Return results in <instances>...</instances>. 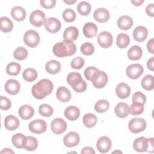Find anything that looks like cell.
I'll return each instance as SVG.
<instances>
[{
	"mask_svg": "<svg viewBox=\"0 0 154 154\" xmlns=\"http://www.w3.org/2000/svg\"><path fill=\"white\" fill-rule=\"evenodd\" d=\"M63 18L66 22H72L76 19V13L75 11L70 8H67L64 10L63 14Z\"/></svg>",
	"mask_w": 154,
	"mask_h": 154,
	"instance_id": "ee69618b",
	"label": "cell"
},
{
	"mask_svg": "<svg viewBox=\"0 0 154 154\" xmlns=\"http://www.w3.org/2000/svg\"><path fill=\"white\" fill-rule=\"evenodd\" d=\"M28 128L31 132L40 134L44 133L46 131L47 124L43 120L36 119L29 123Z\"/></svg>",
	"mask_w": 154,
	"mask_h": 154,
	"instance_id": "9c48e42d",
	"label": "cell"
},
{
	"mask_svg": "<svg viewBox=\"0 0 154 154\" xmlns=\"http://www.w3.org/2000/svg\"><path fill=\"white\" fill-rule=\"evenodd\" d=\"M98 29L96 25L93 22L86 23L82 28L83 34L87 38H93L97 34Z\"/></svg>",
	"mask_w": 154,
	"mask_h": 154,
	"instance_id": "44dd1931",
	"label": "cell"
},
{
	"mask_svg": "<svg viewBox=\"0 0 154 154\" xmlns=\"http://www.w3.org/2000/svg\"><path fill=\"white\" fill-rule=\"evenodd\" d=\"M97 69L95 67L93 66H90L88 67L85 69V70H84V76L85 78L88 80V81H91V77L93 75V73H94V72L97 70Z\"/></svg>",
	"mask_w": 154,
	"mask_h": 154,
	"instance_id": "681fc988",
	"label": "cell"
},
{
	"mask_svg": "<svg viewBox=\"0 0 154 154\" xmlns=\"http://www.w3.org/2000/svg\"><path fill=\"white\" fill-rule=\"evenodd\" d=\"M76 51V47L75 44L73 42L65 40L56 43L52 48L54 54L60 58L71 56L75 54Z\"/></svg>",
	"mask_w": 154,
	"mask_h": 154,
	"instance_id": "7a4b0ae2",
	"label": "cell"
},
{
	"mask_svg": "<svg viewBox=\"0 0 154 154\" xmlns=\"http://www.w3.org/2000/svg\"><path fill=\"white\" fill-rule=\"evenodd\" d=\"M26 11L20 6H16L11 10L12 17L16 21H22L26 17Z\"/></svg>",
	"mask_w": 154,
	"mask_h": 154,
	"instance_id": "83f0119b",
	"label": "cell"
},
{
	"mask_svg": "<svg viewBox=\"0 0 154 154\" xmlns=\"http://www.w3.org/2000/svg\"><path fill=\"white\" fill-rule=\"evenodd\" d=\"M67 82L76 92H84L87 89V83L83 80L79 73L75 72L70 73L67 77Z\"/></svg>",
	"mask_w": 154,
	"mask_h": 154,
	"instance_id": "3957f363",
	"label": "cell"
},
{
	"mask_svg": "<svg viewBox=\"0 0 154 154\" xmlns=\"http://www.w3.org/2000/svg\"><path fill=\"white\" fill-rule=\"evenodd\" d=\"M57 99L62 102H69L71 99V93L70 91L65 87H59L56 91Z\"/></svg>",
	"mask_w": 154,
	"mask_h": 154,
	"instance_id": "4316f807",
	"label": "cell"
},
{
	"mask_svg": "<svg viewBox=\"0 0 154 154\" xmlns=\"http://www.w3.org/2000/svg\"><path fill=\"white\" fill-rule=\"evenodd\" d=\"M84 60L81 57H77L73 58L71 61V67L74 69H80L84 65Z\"/></svg>",
	"mask_w": 154,
	"mask_h": 154,
	"instance_id": "7dc6e473",
	"label": "cell"
},
{
	"mask_svg": "<svg viewBox=\"0 0 154 154\" xmlns=\"http://www.w3.org/2000/svg\"><path fill=\"white\" fill-rule=\"evenodd\" d=\"M130 43V38L129 35L125 33H120L117 35L116 40V45L120 49L126 48Z\"/></svg>",
	"mask_w": 154,
	"mask_h": 154,
	"instance_id": "d6a6232c",
	"label": "cell"
},
{
	"mask_svg": "<svg viewBox=\"0 0 154 154\" xmlns=\"http://www.w3.org/2000/svg\"><path fill=\"white\" fill-rule=\"evenodd\" d=\"M40 5L45 8L51 9L53 8L56 4L55 0H41L40 1Z\"/></svg>",
	"mask_w": 154,
	"mask_h": 154,
	"instance_id": "f907efd6",
	"label": "cell"
},
{
	"mask_svg": "<svg viewBox=\"0 0 154 154\" xmlns=\"http://www.w3.org/2000/svg\"><path fill=\"white\" fill-rule=\"evenodd\" d=\"M79 35V31L75 26H69L63 32V38L65 40L75 41Z\"/></svg>",
	"mask_w": 154,
	"mask_h": 154,
	"instance_id": "d4e9b609",
	"label": "cell"
},
{
	"mask_svg": "<svg viewBox=\"0 0 154 154\" xmlns=\"http://www.w3.org/2000/svg\"><path fill=\"white\" fill-rule=\"evenodd\" d=\"M81 153H91V154H94L95 151L93 149V147H89V146H86L84 147L81 151Z\"/></svg>",
	"mask_w": 154,
	"mask_h": 154,
	"instance_id": "db71d44e",
	"label": "cell"
},
{
	"mask_svg": "<svg viewBox=\"0 0 154 154\" xmlns=\"http://www.w3.org/2000/svg\"><path fill=\"white\" fill-rule=\"evenodd\" d=\"M122 153V152H121L120 150H116V151H114V152H112V153Z\"/></svg>",
	"mask_w": 154,
	"mask_h": 154,
	"instance_id": "91938a15",
	"label": "cell"
},
{
	"mask_svg": "<svg viewBox=\"0 0 154 154\" xmlns=\"http://www.w3.org/2000/svg\"><path fill=\"white\" fill-rule=\"evenodd\" d=\"M153 64H154V57H152L150 58H149L147 62V67L151 71L154 70Z\"/></svg>",
	"mask_w": 154,
	"mask_h": 154,
	"instance_id": "11a10c76",
	"label": "cell"
},
{
	"mask_svg": "<svg viewBox=\"0 0 154 154\" xmlns=\"http://www.w3.org/2000/svg\"><path fill=\"white\" fill-rule=\"evenodd\" d=\"M80 141V137L78 133L71 131L67 134L63 138L64 144L68 147H72L76 146Z\"/></svg>",
	"mask_w": 154,
	"mask_h": 154,
	"instance_id": "5bb4252c",
	"label": "cell"
},
{
	"mask_svg": "<svg viewBox=\"0 0 154 154\" xmlns=\"http://www.w3.org/2000/svg\"><path fill=\"white\" fill-rule=\"evenodd\" d=\"M91 10L90 4L87 1H81L77 5V10L82 16L88 15Z\"/></svg>",
	"mask_w": 154,
	"mask_h": 154,
	"instance_id": "f35d334b",
	"label": "cell"
},
{
	"mask_svg": "<svg viewBox=\"0 0 154 154\" xmlns=\"http://www.w3.org/2000/svg\"><path fill=\"white\" fill-rule=\"evenodd\" d=\"M1 30L5 33L10 32L13 28V22L7 17L2 16L0 19Z\"/></svg>",
	"mask_w": 154,
	"mask_h": 154,
	"instance_id": "1f68e13d",
	"label": "cell"
},
{
	"mask_svg": "<svg viewBox=\"0 0 154 154\" xmlns=\"http://www.w3.org/2000/svg\"><path fill=\"white\" fill-rule=\"evenodd\" d=\"M64 116L68 120L75 121L77 120L80 116L79 109L75 106H69L66 108L64 112Z\"/></svg>",
	"mask_w": 154,
	"mask_h": 154,
	"instance_id": "cb8c5ba5",
	"label": "cell"
},
{
	"mask_svg": "<svg viewBox=\"0 0 154 154\" xmlns=\"http://www.w3.org/2000/svg\"><path fill=\"white\" fill-rule=\"evenodd\" d=\"M146 122L144 119L134 117L129 122L128 128L131 132L137 134L144 131L146 128Z\"/></svg>",
	"mask_w": 154,
	"mask_h": 154,
	"instance_id": "8992f818",
	"label": "cell"
},
{
	"mask_svg": "<svg viewBox=\"0 0 154 154\" xmlns=\"http://www.w3.org/2000/svg\"><path fill=\"white\" fill-rule=\"evenodd\" d=\"M46 20L45 13L39 10H35L31 12L29 16L30 23L37 27L42 26L45 25Z\"/></svg>",
	"mask_w": 154,
	"mask_h": 154,
	"instance_id": "ba28073f",
	"label": "cell"
},
{
	"mask_svg": "<svg viewBox=\"0 0 154 154\" xmlns=\"http://www.w3.org/2000/svg\"><path fill=\"white\" fill-rule=\"evenodd\" d=\"M112 35L108 31H102L100 32L97 38V42L99 45L105 49L109 48L112 43Z\"/></svg>",
	"mask_w": 154,
	"mask_h": 154,
	"instance_id": "8fae6325",
	"label": "cell"
},
{
	"mask_svg": "<svg viewBox=\"0 0 154 154\" xmlns=\"http://www.w3.org/2000/svg\"><path fill=\"white\" fill-rule=\"evenodd\" d=\"M133 37L138 42H144L147 37V29L143 26H138L133 31Z\"/></svg>",
	"mask_w": 154,
	"mask_h": 154,
	"instance_id": "e0dca14e",
	"label": "cell"
},
{
	"mask_svg": "<svg viewBox=\"0 0 154 154\" xmlns=\"http://www.w3.org/2000/svg\"><path fill=\"white\" fill-rule=\"evenodd\" d=\"M153 44H154V42H153V38H152L150 40H149L147 43V50L149 51L150 53H151L152 54H154L153 52Z\"/></svg>",
	"mask_w": 154,
	"mask_h": 154,
	"instance_id": "f5cc1de1",
	"label": "cell"
},
{
	"mask_svg": "<svg viewBox=\"0 0 154 154\" xmlns=\"http://www.w3.org/2000/svg\"><path fill=\"white\" fill-rule=\"evenodd\" d=\"M45 69L47 72L50 74H57L61 70V64L57 60H52L46 63Z\"/></svg>",
	"mask_w": 154,
	"mask_h": 154,
	"instance_id": "f546056e",
	"label": "cell"
},
{
	"mask_svg": "<svg viewBox=\"0 0 154 154\" xmlns=\"http://www.w3.org/2000/svg\"><path fill=\"white\" fill-rule=\"evenodd\" d=\"M109 108V103L105 99H100L97 101L94 105V109L99 113L106 112Z\"/></svg>",
	"mask_w": 154,
	"mask_h": 154,
	"instance_id": "ab89813d",
	"label": "cell"
},
{
	"mask_svg": "<svg viewBox=\"0 0 154 154\" xmlns=\"http://www.w3.org/2000/svg\"><path fill=\"white\" fill-rule=\"evenodd\" d=\"M97 121V117L92 113H87L82 118V122L84 125H85V126L88 128L94 127L96 125Z\"/></svg>",
	"mask_w": 154,
	"mask_h": 154,
	"instance_id": "836d02e7",
	"label": "cell"
},
{
	"mask_svg": "<svg viewBox=\"0 0 154 154\" xmlns=\"http://www.w3.org/2000/svg\"><path fill=\"white\" fill-rule=\"evenodd\" d=\"M21 70L20 65L16 62H11L6 66V72L10 76L17 75Z\"/></svg>",
	"mask_w": 154,
	"mask_h": 154,
	"instance_id": "e575fe53",
	"label": "cell"
},
{
	"mask_svg": "<svg viewBox=\"0 0 154 154\" xmlns=\"http://www.w3.org/2000/svg\"><path fill=\"white\" fill-rule=\"evenodd\" d=\"M108 79L107 74L105 72L101 71L97 69L93 73L90 81L94 87L102 88L106 85Z\"/></svg>",
	"mask_w": 154,
	"mask_h": 154,
	"instance_id": "5b68a950",
	"label": "cell"
},
{
	"mask_svg": "<svg viewBox=\"0 0 154 154\" xmlns=\"http://www.w3.org/2000/svg\"><path fill=\"white\" fill-rule=\"evenodd\" d=\"M154 4H150L147 5L146 7V13H147V15L151 17H153L154 16Z\"/></svg>",
	"mask_w": 154,
	"mask_h": 154,
	"instance_id": "816d5d0a",
	"label": "cell"
},
{
	"mask_svg": "<svg viewBox=\"0 0 154 154\" xmlns=\"http://www.w3.org/2000/svg\"><path fill=\"white\" fill-rule=\"evenodd\" d=\"M142 87L147 91L153 90L154 87L153 76L151 75H146L141 79Z\"/></svg>",
	"mask_w": 154,
	"mask_h": 154,
	"instance_id": "d590c367",
	"label": "cell"
},
{
	"mask_svg": "<svg viewBox=\"0 0 154 154\" xmlns=\"http://www.w3.org/2000/svg\"><path fill=\"white\" fill-rule=\"evenodd\" d=\"M19 126V120L18 119L13 116H7L4 119V126L9 131H14Z\"/></svg>",
	"mask_w": 154,
	"mask_h": 154,
	"instance_id": "484cf974",
	"label": "cell"
},
{
	"mask_svg": "<svg viewBox=\"0 0 154 154\" xmlns=\"http://www.w3.org/2000/svg\"><path fill=\"white\" fill-rule=\"evenodd\" d=\"M67 126L66 122L61 118H55L51 123V131L55 134H61L64 132Z\"/></svg>",
	"mask_w": 154,
	"mask_h": 154,
	"instance_id": "7c38bea8",
	"label": "cell"
},
{
	"mask_svg": "<svg viewBox=\"0 0 154 154\" xmlns=\"http://www.w3.org/2000/svg\"><path fill=\"white\" fill-rule=\"evenodd\" d=\"M114 112L116 116L120 118H125L129 114V106L125 102L118 103L115 108Z\"/></svg>",
	"mask_w": 154,
	"mask_h": 154,
	"instance_id": "7402d4cb",
	"label": "cell"
},
{
	"mask_svg": "<svg viewBox=\"0 0 154 154\" xmlns=\"http://www.w3.org/2000/svg\"><path fill=\"white\" fill-rule=\"evenodd\" d=\"M111 141L109 137L103 136L100 137L96 143V147L100 153H107L111 148Z\"/></svg>",
	"mask_w": 154,
	"mask_h": 154,
	"instance_id": "9a60e30c",
	"label": "cell"
},
{
	"mask_svg": "<svg viewBox=\"0 0 154 154\" xmlns=\"http://www.w3.org/2000/svg\"><path fill=\"white\" fill-rule=\"evenodd\" d=\"M144 111V105L132 102L129 107V113L133 116H137L142 114Z\"/></svg>",
	"mask_w": 154,
	"mask_h": 154,
	"instance_id": "7bdbcfd3",
	"label": "cell"
},
{
	"mask_svg": "<svg viewBox=\"0 0 154 154\" xmlns=\"http://www.w3.org/2000/svg\"><path fill=\"white\" fill-rule=\"evenodd\" d=\"M23 42L26 46L35 48L40 42V35L35 30L29 29L23 35Z\"/></svg>",
	"mask_w": 154,
	"mask_h": 154,
	"instance_id": "52a82bcc",
	"label": "cell"
},
{
	"mask_svg": "<svg viewBox=\"0 0 154 154\" xmlns=\"http://www.w3.org/2000/svg\"><path fill=\"white\" fill-rule=\"evenodd\" d=\"M18 114L21 119L23 120H28L34 116V109L29 105H23L19 109Z\"/></svg>",
	"mask_w": 154,
	"mask_h": 154,
	"instance_id": "603a6c76",
	"label": "cell"
},
{
	"mask_svg": "<svg viewBox=\"0 0 154 154\" xmlns=\"http://www.w3.org/2000/svg\"><path fill=\"white\" fill-rule=\"evenodd\" d=\"M66 4H69V5H71V4H74L75 2H76V0H64L63 1Z\"/></svg>",
	"mask_w": 154,
	"mask_h": 154,
	"instance_id": "680465c9",
	"label": "cell"
},
{
	"mask_svg": "<svg viewBox=\"0 0 154 154\" xmlns=\"http://www.w3.org/2000/svg\"><path fill=\"white\" fill-rule=\"evenodd\" d=\"M93 17L98 22L104 23L109 20L110 14L106 8H99L94 11L93 13Z\"/></svg>",
	"mask_w": 154,
	"mask_h": 154,
	"instance_id": "ac0fdd59",
	"label": "cell"
},
{
	"mask_svg": "<svg viewBox=\"0 0 154 154\" xmlns=\"http://www.w3.org/2000/svg\"><path fill=\"white\" fill-rule=\"evenodd\" d=\"M131 2L135 6H140L144 2V0H132Z\"/></svg>",
	"mask_w": 154,
	"mask_h": 154,
	"instance_id": "9f6ffc18",
	"label": "cell"
},
{
	"mask_svg": "<svg viewBox=\"0 0 154 154\" xmlns=\"http://www.w3.org/2000/svg\"><path fill=\"white\" fill-rule=\"evenodd\" d=\"M11 102L10 100L3 96H1L0 97V108L2 110H8L11 108Z\"/></svg>",
	"mask_w": 154,
	"mask_h": 154,
	"instance_id": "c3c4849f",
	"label": "cell"
},
{
	"mask_svg": "<svg viewBox=\"0 0 154 154\" xmlns=\"http://www.w3.org/2000/svg\"><path fill=\"white\" fill-rule=\"evenodd\" d=\"M38 112L40 115L44 117H50L54 112V109L51 106L47 103H43L38 107Z\"/></svg>",
	"mask_w": 154,
	"mask_h": 154,
	"instance_id": "60d3db41",
	"label": "cell"
},
{
	"mask_svg": "<svg viewBox=\"0 0 154 154\" xmlns=\"http://www.w3.org/2000/svg\"><path fill=\"white\" fill-rule=\"evenodd\" d=\"M142 55V49L138 45L132 46L128 51V57L131 60H138L141 58Z\"/></svg>",
	"mask_w": 154,
	"mask_h": 154,
	"instance_id": "f1b7e54d",
	"label": "cell"
},
{
	"mask_svg": "<svg viewBox=\"0 0 154 154\" xmlns=\"http://www.w3.org/2000/svg\"><path fill=\"white\" fill-rule=\"evenodd\" d=\"M1 153H14V152L11 149H8V148H5L3 150H1Z\"/></svg>",
	"mask_w": 154,
	"mask_h": 154,
	"instance_id": "6f0895ef",
	"label": "cell"
},
{
	"mask_svg": "<svg viewBox=\"0 0 154 154\" xmlns=\"http://www.w3.org/2000/svg\"><path fill=\"white\" fill-rule=\"evenodd\" d=\"M116 93L120 99L128 98L131 94V88L127 84L120 82L116 88Z\"/></svg>",
	"mask_w": 154,
	"mask_h": 154,
	"instance_id": "d6986e66",
	"label": "cell"
},
{
	"mask_svg": "<svg viewBox=\"0 0 154 154\" xmlns=\"http://www.w3.org/2000/svg\"><path fill=\"white\" fill-rule=\"evenodd\" d=\"M38 146V141L36 138L32 136H26L24 148L28 151L35 150Z\"/></svg>",
	"mask_w": 154,
	"mask_h": 154,
	"instance_id": "8d00e7d4",
	"label": "cell"
},
{
	"mask_svg": "<svg viewBox=\"0 0 154 154\" xmlns=\"http://www.w3.org/2000/svg\"><path fill=\"white\" fill-rule=\"evenodd\" d=\"M5 91L11 95H15L17 94L20 89V83L15 79H10L5 84Z\"/></svg>",
	"mask_w": 154,
	"mask_h": 154,
	"instance_id": "2e32d148",
	"label": "cell"
},
{
	"mask_svg": "<svg viewBox=\"0 0 154 154\" xmlns=\"http://www.w3.org/2000/svg\"><path fill=\"white\" fill-rule=\"evenodd\" d=\"M132 102L135 103H138L143 105H144L146 101V97L144 94L140 91H137L135 92L132 97Z\"/></svg>",
	"mask_w": 154,
	"mask_h": 154,
	"instance_id": "bcb514c9",
	"label": "cell"
},
{
	"mask_svg": "<svg viewBox=\"0 0 154 154\" xmlns=\"http://www.w3.org/2000/svg\"><path fill=\"white\" fill-rule=\"evenodd\" d=\"M61 27V22L55 17H49L46 19L45 23V29L51 33H56Z\"/></svg>",
	"mask_w": 154,
	"mask_h": 154,
	"instance_id": "4fadbf2b",
	"label": "cell"
},
{
	"mask_svg": "<svg viewBox=\"0 0 154 154\" xmlns=\"http://www.w3.org/2000/svg\"><path fill=\"white\" fill-rule=\"evenodd\" d=\"M81 51L85 55H90L94 51L93 45L90 42H85L81 46Z\"/></svg>",
	"mask_w": 154,
	"mask_h": 154,
	"instance_id": "f6af8a7d",
	"label": "cell"
},
{
	"mask_svg": "<svg viewBox=\"0 0 154 154\" xmlns=\"http://www.w3.org/2000/svg\"><path fill=\"white\" fill-rule=\"evenodd\" d=\"M26 136L21 133H17L11 138L12 144L17 149H23L25 146Z\"/></svg>",
	"mask_w": 154,
	"mask_h": 154,
	"instance_id": "4dcf8cb0",
	"label": "cell"
},
{
	"mask_svg": "<svg viewBox=\"0 0 154 154\" xmlns=\"http://www.w3.org/2000/svg\"><path fill=\"white\" fill-rule=\"evenodd\" d=\"M143 71L144 69L142 65L140 64H132L126 68V74L129 78L135 79L143 74Z\"/></svg>",
	"mask_w": 154,
	"mask_h": 154,
	"instance_id": "30bf717a",
	"label": "cell"
},
{
	"mask_svg": "<svg viewBox=\"0 0 154 154\" xmlns=\"http://www.w3.org/2000/svg\"><path fill=\"white\" fill-rule=\"evenodd\" d=\"M153 140V137L148 138L144 137H138L134 141L133 148L138 152H148L153 153L154 150Z\"/></svg>",
	"mask_w": 154,
	"mask_h": 154,
	"instance_id": "277c9868",
	"label": "cell"
},
{
	"mask_svg": "<svg viewBox=\"0 0 154 154\" xmlns=\"http://www.w3.org/2000/svg\"><path fill=\"white\" fill-rule=\"evenodd\" d=\"M28 54V52L26 49L23 47H18L14 50L13 56L16 60L20 61L25 60L27 57Z\"/></svg>",
	"mask_w": 154,
	"mask_h": 154,
	"instance_id": "b9f144b4",
	"label": "cell"
},
{
	"mask_svg": "<svg viewBox=\"0 0 154 154\" xmlns=\"http://www.w3.org/2000/svg\"><path fill=\"white\" fill-rule=\"evenodd\" d=\"M118 27L122 30H128L133 25V19L129 16H122L117 19Z\"/></svg>",
	"mask_w": 154,
	"mask_h": 154,
	"instance_id": "ffe728a7",
	"label": "cell"
},
{
	"mask_svg": "<svg viewBox=\"0 0 154 154\" xmlns=\"http://www.w3.org/2000/svg\"><path fill=\"white\" fill-rule=\"evenodd\" d=\"M22 76L26 81L32 82L37 79L38 73L34 69L27 68L23 71Z\"/></svg>",
	"mask_w": 154,
	"mask_h": 154,
	"instance_id": "74e56055",
	"label": "cell"
},
{
	"mask_svg": "<svg viewBox=\"0 0 154 154\" xmlns=\"http://www.w3.org/2000/svg\"><path fill=\"white\" fill-rule=\"evenodd\" d=\"M53 88V83L49 79H42L32 86L31 93L35 99H42L50 94Z\"/></svg>",
	"mask_w": 154,
	"mask_h": 154,
	"instance_id": "6da1fadb",
	"label": "cell"
}]
</instances>
